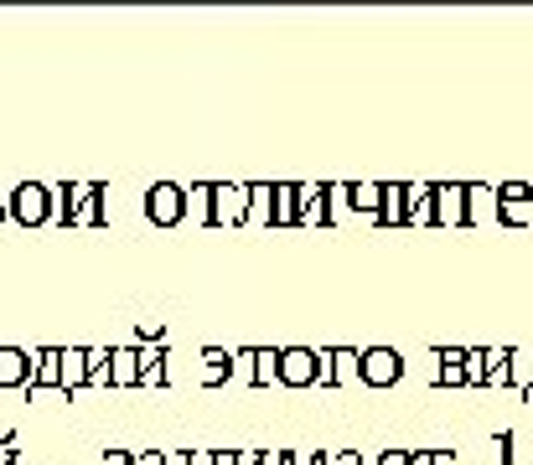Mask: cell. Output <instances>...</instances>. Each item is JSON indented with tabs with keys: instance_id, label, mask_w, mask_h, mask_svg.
<instances>
[{
	"instance_id": "obj_25",
	"label": "cell",
	"mask_w": 533,
	"mask_h": 465,
	"mask_svg": "<svg viewBox=\"0 0 533 465\" xmlns=\"http://www.w3.org/2000/svg\"><path fill=\"white\" fill-rule=\"evenodd\" d=\"M508 388H533V347H518L508 352Z\"/></svg>"
},
{
	"instance_id": "obj_26",
	"label": "cell",
	"mask_w": 533,
	"mask_h": 465,
	"mask_svg": "<svg viewBox=\"0 0 533 465\" xmlns=\"http://www.w3.org/2000/svg\"><path fill=\"white\" fill-rule=\"evenodd\" d=\"M228 383H249V388H254V347L233 352V372H228Z\"/></svg>"
},
{
	"instance_id": "obj_36",
	"label": "cell",
	"mask_w": 533,
	"mask_h": 465,
	"mask_svg": "<svg viewBox=\"0 0 533 465\" xmlns=\"http://www.w3.org/2000/svg\"><path fill=\"white\" fill-rule=\"evenodd\" d=\"M0 465H21V455L16 450H0Z\"/></svg>"
},
{
	"instance_id": "obj_9",
	"label": "cell",
	"mask_w": 533,
	"mask_h": 465,
	"mask_svg": "<svg viewBox=\"0 0 533 465\" xmlns=\"http://www.w3.org/2000/svg\"><path fill=\"white\" fill-rule=\"evenodd\" d=\"M280 383L285 388H311L316 383V352L311 347H280Z\"/></svg>"
},
{
	"instance_id": "obj_27",
	"label": "cell",
	"mask_w": 533,
	"mask_h": 465,
	"mask_svg": "<svg viewBox=\"0 0 533 465\" xmlns=\"http://www.w3.org/2000/svg\"><path fill=\"white\" fill-rule=\"evenodd\" d=\"M378 465H414V450L409 445H394V450H383Z\"/></svg>"
},
{
	"instance_id": "obj_30",
	"label": "cell",
	"mask_w": 533,
	"mask_h": 465,
	"mask_svg": "<svg viewBox=\"0 0 533 465\" xmlns=\"http://www.w3.org/2000/svg\"><path fill=\"white\" fill-rule=\"evenodd\" d=\"M430 465H461L456 450H430Z\"/></svg>"
},
{
	"instance_id": "obj_13",
	"label": "cell",
	"mask_w": 533,
	"mask_h": 465,
	"mask_svg": "<svg viewBox=\"0 0 533 465\" xmlns=\"http://www.w3.org/2000/svg\"><path fill=\"white\" fill-rule=\"evenodd\" d=\"M404 228H435V186L409 181V223Z\"/></svg>"
},
{
	"instance_id": "obj_6",
	"label": "cell",
	"mask_w": 533,
	"mask_h": 465,
	"mask_svg": "<svg viewBox=\"0 0 533 465\" xmlns=\"http://www.w3.org/2000/svg\"><path fill=\"white\" fill-rule=\"evenodd\" d=\"M466 383H477V388H508V347L466 352Z\"/></svg>"
},
{
	"instance_id": "obj_5",
	"label": "cell",
	"mask_w": 533,
	"mask_h": 465,
	"mask_svg": "<svg viewBox=\"0 0 533 465\" xmlns=\"http://www.w3.org/2000/svg\"><path fill=\"white\" fill-rule=\"evenodd\" d=\"M249 223V186L213 181V228H244Z\"/></svg>"
},
{
	"instance_id": "obj_10",
	"label": "cell",
	"mask_w": 533,
	"mask_h": 465,
	"mask_svg": "<svg viewBox=\"0 0 533 465\" xmlns=\"http://www.w3.org/2000/svg\"><path fill=\"white\" fill-rule=\"evenodd\" d=\"M378 228H404L409 223V181H383V202H378Z\"/></svg>"
},
{
	"instance_id": "obj_32",
	"label": "cell",
	"mask_w": 533,
	"mask_h": 465,
	"mask_svg": "<svg viewBox=\"0 0 533 465\" xmlns=\"http://www.w3.org/2000/svg\"><path fill=\"white\" fill-rule=\"evenodd\" d=\"M259 465H285V450H259Z\"/></svg>"
},
{
	"instance_id": "obj_12",
	"label": "cell",
	"mask_w": 533,
	"mask_h": 465,
	"mask_svg": "<svg viewBox=\"0 0 533 465\" xmlns=\"http://www.w3.org/2000/svg\"><path fill=\"white\" fill-rule=\"evenodd\" d=\"M32 383V352L0 347V388H26Z\"/></svg>"
},
{
	"instance_id": "obj_20",
	"label": "cell",
	"mask_w": 533,
	"mask_h": 465,
	"mask_svg": "<svg viewBox=\"0 0 533 465\" xmlns=\"http://www.w3.org/2000/svg\"><path fill=\"white\" fill-rule=\"evenodd\" d=\"M301 207H295V181H275V207H270V228H295Z\"/></svg>"
},
{
	"instance_id": "obj_38",
	"label": "cell",
	"mask_w": 533,
	"mask_h": 465,
	"mask_svg": "<svg viewBox=\"0 0 533 465\" xmlns=\"http://www.w3.org/2000/svg\"><path fill=\"white\" fill-rule=\"evenodd\" d=\"M528 393H533V388H528Z\"/></svg>"
},
{
	"instance_id": "obj_18",
	"label": "cell",
	"mask_w": 533,
	"mask_h": 465,
	"mask_svg": "<svg viewBox=\"0 0 533 465\" xmlns=\"http://www.w3.org/2000/svg\"><path fill=\"white\" fill-rule=\"evenodd\" d=\"M435 383L440 388H466V347H440Z\"/></svg>"
},
{
	"instance_id": "obj_14",
	"label": "cell",
	"mask_w": 533,
	"mask_h": 465,
	"mask_svg": "<svg viewBox=\"0 0 533 465\" xmlns=\"http://www.w3.org/2000/svg\"><path fill=\"white\" fill-rule=\"evenodd\" d=\"M135 362H140V388H161L166 383V347H161V341L135 347Z\"/></svg>"
},
{
	"instance_id": "obj_3",
	"label": "cell",
	"mask_w": 533,
	"mask_h": 465,
	"mask_svg": "<svg viewBox=\"0 0 533 465\" xmlns=\"http://www.w3.org/2000/svg\"><path fill=\"white\" fill-rule=\"evenodd\" d=\"M404 378V357L394 347H363L358 352V383L368 388H394Z\"/></svg>"
},
{
	"instance_id": "obj_19",
	"label": "cell",
	"mask_w": 533,
	"mask_h": 465,
	"mask_svg": "<svg viewBox=\"0 0 533 465\" xmlns=\"http://www.w3.org/2000/svg\"><path fill=\"white\" fill-rule=\"evenodd\" d=\"M270 207H275V181H249V223L244 228H270Z\"/></svg>"
},
{
	"instance_id": "obj_28",
	"label": "cell",
	"mask_w": 533,
	"mask_h": 465,
	"mask_svg": "<svg viewBox=\"0 0 533 465\" xmlns=\"http://www.w3.org/2000/svg\"><path fill=\"white\" fill-rule=\"evenodd\" d=\"M135 331H140V341H161V336H166V326H161V321H140Z\"/></svg>"
},
{
	"instance_id": "obj_34",
	"label": "cell",
	"mask_w": 533,
	"mask_h": 465,
	"mask_svg": "<svg viewBox=\"0 0 533 465\" xmlns=\"http://www.w3.org/2000/svg\"><path fill=\"white\" fill-rule=\"evenodd\" d=\"M166 465H192V460H187V450H166Z\"/></svg>"
},
{
	"instance_id": "obj_2",
	"label": "cell",
	"mask_w": 533,
	"mask_h": 465,
	"mask_svg": "<svg viewBox=\"0 0 533 465\" xmlns=\"http://www.w3.org/2000/svg\"><path fill=\"white\" fill-rule=\"evenodd\" d=\"M109 352L104 347H63V362H57V383L63 393H83L88 378H94V367H104Z\"/></svg>"
},
{
	"instance_id": "obj_33",
	"label": "cell",
	"mask_w": 533,
	"mask_h": 465,
	"mask_svg": "<svg viewBox=\"0 0 533 465\" xmlns=\"http://www.w3.org/2000/svg\"><path fill=\"white\" fill-rule=\"evenodd\" d=\"M213 465H239V450H213Z\"/></svg>"
},
{
	"instance_id": "obj_37",
	"label": "cell",
	"mask_w": 533,
	"mask_h": 465,
	"mask_svg": "<svg viewBox=\"0 0 533 465\" xmlns=\"http://www.w3.org/2000/svg\"><path fill=\"white\" fill-rule=\"evenodd\" d=\"M0 223H6V197H0Z\"/></svg>"
},
{
	"instance_id": "obj_1",
	"label": "cell",
	"mask_w": 533,
	"mask_h": 465,
	"mask_svg": "<svg viewBox=\"0 0 533 465\" xmlns=\"http://www.w3.org/2000/svg\"><path fill=\"white\" fill-rule=\"evenodd\" d=\"M6 217H16L21 228L52 223V197H47V186H42V181H21L16 192L6 197Z\"/></svg>"
},
{
	"instance_id": "obj_29",
	"label": "cell",
	"mask_w": 533,
	"mask_h": 465,
	"mask_svg": "<svg viewBox=\"0 0 533 465\" xmlns=\"http://www.w3.org/2000/svg\"><path fill=\"white\" fill-rule=\"evenodd\" d=\"M327 465H368L358 450H337V455H327Z\"/></svg>"
},
{
	"instance_id": "obj_35",
	"label": "cell",
	"mask_w": 533,
	"mask_h": 465,
	"mask_svg": "<svg viewBox=\"0 0 533 465\" xmlns=\"http://www.w3.org/2000/svg\"><path fill=\"white\" fill-rule=\"evenodd\" d=\"M239 465H259V450H239Z\"/></svg>"
},
{
	"instance_id": "obj_21",
	"label": "cell",
	"mask_w": 533,
	"mask_h": 465,
	"mask_svg": "<svg viewBox=\"0 0 533 465\" xmlns=\"http://www.w3.org/2000/svg\"><path fill=\"white\" fill-rule=\"evenodd\" d=\"M482 217H497V186H471L466 181V228H477Z\"/></svg>"
},
{
	"instance_id": "obj_22",
	"label": "cell",
	"mask_w": 533,
	"mask_h": 465,
	"mask_svg": "<svg viewBox=\"0 0 533 465\" xmlns=\"http://www.w3.org/2000/svg\"><path fill=\"white\" fill-rule=\"evenodd\" d=\"M228 372H233V352H223V347H202V383H207V388H223V383H228Z\"/></svg>"
},
{
	"instance_id": "obj_4",
	"label": "cell",
	"mask_w": 533,
	"mask_h": 465,
	"mask_svg": "<svg viewBox=\"0 0 533 465\" xmlns=\"http://www.w3.org/2000/svg\"><path fill=\"white\" fill-rule=\"evenodd\" d=\"M145 217H151L156 228H176L187 223V192L176 181H156L151 192H145Z\"/></svg>"
},
{
	"instance_id": "obj_8",
	"label": "cell",
	"mask_w": 533,
	"mask_h": 465,
	"mask_svg": "<svg viewBox=\"0 0 533 465\" xmlns=\"http://www.w3.org/2000/svg\"><path fill=\"white\" fill-rule=\"evenodd\" d=\"M435 228H466V181L435 186Z\"/></svg>"
},
{
	"instance_id": "obj_7",
	"label": "cell",
	"mask_w": 533,
	"mask_h": 465,
	"mask_svg": "<svg viewBox=\"0 0 533 465\" xmlns=\"http://www.w3.org/2000/svg\"><path fill=\"white\" fill-rule=\"evenodd\" d=\"M352 378H358V352H347V347L316 352V388H337V383H352Z\"/></svg>"
},
{
	"instance_id": "obj_17",
	"label": "cell",
	"mask_w": 533,
	"mask_h": 465,
	"mask_svg": "<svg viewBox=\"0 0 533 465\" xmlns=\"http://www.w3.org/2000/svg\"><path fill=\"white\" fill-rule=\"evenodd\" d=\"M135 383H140L135 347H109V388H135Z\"/></svg>"
},
{
	"instance_id": "obj_24",
	"label": "cell",
	"mask_w": 533,
	"mask_h": 465,
	"mask_svg": "<svg viewBox=\"0 0 533 465\" xmlns=\"http://www.w3.org/2000/svg\"><path fill=\"white\" fill-rule=\"evenodd\" d=\"M187 217L202 228H213V181H197L187 192Z\"/></svg>"
},
{
	"instance_id": "obj_11",
	"label": "cell",
	"mask_w": 533,
	"mask_h": 465,
	"mask_svg": "<svg viewBox=\"0 0 533 465\" xmlns=\"http://www.w3.org/2000/svg\"><path fill=\"white\" fill-rule=\"evenodd\" d=\"M295 207H301V223H327V181H301L295 186Z\"/></svg>"
},
{
	"instance_id": "obj_23",
	"label": "cell",
	"mask_w": 533,
	"mask_h": 465,
	"mask_svg": "<svg viewBox=\"0 0 533 465\" xmlns=\"http://www.w3.org/2000/svg\"><path fill=\"white\" fill-rule=\"evenodd\" d=\"M280 383V347H254V388Z\"/></svg>"
},
{
	"instance_id": "obj_31",
	"label": "cell",
	"mask_w": 533,
	"mask_h": 465,
	"mask_svg": "<svg viewBox=\"0 0 533 465\" xmlns=\"http://www.w3.org/2000/svg\"><path fill=\"white\" fill-rule=\"evenodd\" d=\"M135 465H166V450H145V455H135Z\"/></svg>"
},
{
	"instance_id": "obj_16",
	"label": "cell",
	"mask_w": 533,
	"mask_h": 465,
	"mask_svg": "<svg viewBox=\"0 0 533 465\" xmlns=\"http://www.w3.org/2000/svg\"><path fill=\"white\" fill-rule=\"evenodd\" d=\"M342 197H347V212H368V217H378L383 181H342Z\"/></svg>"
},
{
	"instance_id": "obj_15",
	"label": "cell",
	"mask_w": 533,
	"mask_h": 465,
	"mask_svg": "<svg viewBox=\"0 0 533 465\" xmlns=\"http://www.w3.org/2000/svg\"><path fill=\"white\" fill-rule=\"evenodd\" d=\"M57 362H63V347H42V352H32V383H26V393L63 388V383H57Z\"/></svg>"
}]
</instances>
